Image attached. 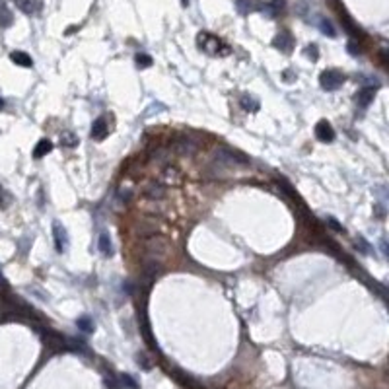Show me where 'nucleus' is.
Here are the masks:
<instances>
[{
  "instance_id": "obj_21",
  "label": "nucleus",
  "mask_w": 389,
  "mask_h": 389,
  "mask_svg": "<svg viewBox=\"0 0 389 389\" xmlns=\"http://www.w3.org/2000/svg\"><path fill=\"white\" fill-rule=\"evenodd\" d=\"M136 65L140 68H148L152 65V58L148 55H144V53H138V55H136Z\"/></svg>"
},
{
  "instance_id": "obj_25",
  "label": "nucleus",
  "mask_w": 389,
  "mask_h": 389,
  "mask_svg": "<svg viewBox=\"0 0 389 389\" xmlns=\"http://www.w3.org/2000/svg\"><path fill=\"white\" fill-rule=\"evenodd\" d=\"M356 245H358V247L364 251V255H370V253H372V247H370V245L364 242V237H360V235H358V240H356Z\"/></svg>"
},
{
  "instance_id": "obj_10",
  "label": "nucleus",
  "mask_w": 389,
  "mask_h": 389,
  "mask_svg": "<svg viewBox=\"0 0 389 389\" xmlns=\"http://www.w3.org/2000/svg\"><path fill=\"white\" fill-rule=\"evenodd\" d=\"M14 4L18 10H22L23 14H29V16L39 10V0H14Z\"/></svg>"
},
{
  "instance_id": "obj_27",
  "label": "nucleus",
  "mask_w": 389,
  "mask_h": 389,
  "mask_svg": "<svg viewBox=\"0 0 389 389\" xmlns=\"http://www.w3.org/2000/svg\"><path fill=\"white\" fill-rule=\"evenodd\" d=\"M8 200H10V197H8V193H6V191L0 187V206H2V208H6Z\"/></svg>"
},
{
  "instance_id": "obj_29",
  "label": "nucleus",
  "mask_w": 389,
  "mask_h": 389,
  "mask_svg": "<svg viewBox=\"0 0 389 389\" xmlns=\"http://www.w3.org/2000/svg\"><path fill=\"white\" fill-rule=\"evenodd\" d=\"M119 197H121V200H125V202H129V200L133 199V195H131V191H125V193H121Z\"/></svg>"
},
{
  "instance_id": "obj_6",
  "label": "nucleus",
  "mask_w": 389,
  "mask_h": 389,
  "mask_svg": "<svg viewBox=\"0 0 389 389\" xmlns=\"http://www.w3.org/2000/svg\"><path fill=\"white\" fill-rule=\"evenodd\" d=\"M166 187L162 183H150L148 187L144 189V197L152 202H160V200L166 199Z\"/></svg>"
},
{
  "instance_id": "obj_17",
  "label": "nucleus",
  "mask_w": 389,
  "mask_h": 389,
  "mask_svg": "<svg viewBox=\"0 0 389 389\" xmlns=\"http://www.w3.org/2000/svg\"><path fill=\"white\" fill-rule=\"evenodd\" d=\"M242 107H244L245 111L253 113L259 109V101H257L253 96H244V98H242Z\"/></svg>"
},
{
  "instance_id": "obj_11",
  "label": "nucleus",
  "mask_w": 389,
  "mask_h": 389,
  "mask_svg": "<svg viewBox=\"0 0 389 389\" xmlns=\"http://www.w3.org/2000/svg\"><path fill=\"white\" fill-rule=\"evenodd\" d=\"M14 23V14L4 0H0V27H10Z\"/></svg>"
},
{
  "instance_id": "obj_15",
  "label": "nucleus",
  "mask_w": 389,
  "mask_h": 389,
  "mask_svg": "<svg viewBox=\"0 0 389 389\" xmlns=\"http://www.w3.org/2000/svg\"><path fill=\"white\" fill-rule=\"evenodd\" d=\"M76 327L80 329V331H84V333H94V329H96V325H94V321H92V317H89V315H82V317H78Z\"/></svg>"
},
{
  "instance_id": "obj_26",
  "label": "nucleus",
  "mask_w": 389,
  "mask_h": 389,
  "mask_svg": "<svg viewBox=\"0 0 389 389\" xmlns=\"http://www.w3.org/2000/svg\"><path fill=\"white\" fill-rule=\"evenodd\" d=\"M306 55L310 56L311 61H317V56H319V53H317V45H308V49H306Z\"/></svg>"
},
{
  "instance_id": "obj_24",
  "label": "nucleus",
  "mask_w": 389,
  "mask_h": 389,
  "mask_svg": "<svg viewBox=\"0 0 389 389\" xmlns=\"http://www.w3.org/2000/svg\"><path fill=\"white\" fill-rule=\"evenodd\" d=\"M136 362H138V366L142 368V370H150V368H152V364H150V360L146 358V354L136 356Z\"/></svg>"
},
{
  "instance_id": "obj_13",
  "label": "nucleus",
  "mask_w": 389,
  "mask_h": 389,
  "mask_svg": "<svg viewBox=\"0 0 389 389\" xmlns=\"http://www.w3.org/2000/svg\"><path fill=\"white\" fill-rule=\"evenodd\" d=\"M98 247H100V251L105 257L113 255V244H111V240H109V235H107V233H101L100 235V240H98Z\"/></svg>"
},
{
  "instance_id": "obj_19",
  "label": "nucleus",
  "mask_w": 389,
  "mask_h": 389,
  "mask_svg": "<svg viewBox=\"0 0 389 389\" xmlns=\"http://www.w3.org/2000/svg\"><path fill=\"white\" fill-rule=\"evenodd\" d=\"M119 379H121V385L125 389H140V387H138V383L134 381L133 376H129V374H123Z\"/></svg>"
},
{
  "instance_id": "obj_28",
  "label": "nucleus",
  "mask_w": 389,
  "mask_h": 389,
  "mask_svg": "<svg viewBox=\"0 0 389 389\" xmlns=\"http://www.w3.org/2000/svg\"><path fill=\"white\" fill-rule=\"evenodd\" d=\"M348 53L356 56V55H360V49H358L354 43H348Z\"/></svg>"
},
{
  "instance_id": "obj_22",
  "label": "nucleus",
  "mask_w": 389,
  "mask_h": 389,
  "mask_svg": "<svg viewBox=\"0 0 389 389\" xmlns=\"http://www.w3.org/2000/svg\"><path fill=\"white\" fill-rule=\"evenodd\" d=\"M251 2H253V0H235V6H237V10L242 12V14H247V12L253 8Z\"/></svg>"
},
{
  "instance_id": "obj_14",
  "label": "nucleus",
  "mask_w": 389,
  "mask_h": 389,
  "mask_svg": "<svg viewBox=\"0 0 389 389\" xmlns=\"http://www.w3.org/2000/svg\"><path fill=\"white\" fill-rule=\"evenodd\" d=\"M173 148H175V152H179V154H189V156H193L195 152H197V146L193 144L191 140H179L177 144H173Z\"/></svg>"
},
{
  "instance_id": "obj_12",
  "label": "nucleus",
  "mask_w": 389,
  "mask_h": 389,
  "mask_svg": "<svg viewBox=\"0 0 389 389\" xmlns=\"http://www.w3.org/2000/svg\"><path fill=\"white\" fill-rule=\"evenodd\" d=\"M10 58L18 65V67H23V68H32L34 67V61H32V56L27 55V53H23V51H14L10 55Z\"/></svg>"
},
{
  "instance_id": "obj_8",
  "label": "nucleus",
  "mask_w": 389,
  "mask_h": 389,
  "mask_svg": "<svg viewBox=\"0 0 389 389\" xmlns=\"http://www.w3.org/2000/svg\"><path fill=\"white\" fill-rule=\"evenodd\" d=\"M273 45L277 47L278 51H282V53H290L292 47H294V39H292V35H290L288 32H280V34L273 39Z\"/></svg>"
},
{
  "instance_id": "obj_9",
  "label": "nucleus",
  "mask_w": 389,
  "mask_h": 389,
  "mask_svg": "<svg viewBox=\"0 0 389 389\" xmlns=\"http://www.w3.org/2000/svg\"><path fill=\"white\" fill-rule=\"evenodd\" d=\"M374 96H376V88H362L356 94V103L360 107H368L374 100Z\"/></svg>"
},
{
  "instance_id": "obj_7",
  "label": "nucleus",
  "mask_w": 389,
  "mask_h": 389,
  "mask_svg": "<svg viewBox=\"0 0 389 389\" xmlns=\"http://www.w3.org/2000/svg\"><path fill=\"white\" fill-rule=\"evenodd\" d=\"M107 134H109V125H107V119H105V117L96 119L94 125H92V138H94V140H103Z\"/></svg>"
},
{
  "instance_id": "obj_23",
  "label": "nucleus",
  "mask_w": 389,
  "mask_h": 389,
  "mask_svg": "<svg viewBox=\"0 0 389 389\" xmlns=\"http://www.w3.org/2000/svg\"><path fill=\"white\" fill-rule=\"evenodd\" d=\"M325 222H327V226H331L335 232H339V233H345L346 232L345 228H343L341 224L337 222V218H333V216H327V220H325Z\"/></svg>"
},
{
  "instance_id": "obj_2",
  "label": "nucleus",
  "mask_w": 389,
  "mask_h": 389,
  "mask_svg": "<svg viewBox=\"0 0 389 389\" xmlns=\"http://www.w3.org/2000/svg\"><path fill=\"white\" fill-rule=\"evenodd\" d=\"M319 82H321V88L327 89V92H335V89H339L343 86V82H345V74L343 72H339V70H325L319 78Z\"/></svg>"
},
{
  "instance_id": "obj_1",
  "label": "nucleus",
  "mask_w": 389,
  "mask_h": 389,
  "mask_svg": "<svg viewBox=\"0 0 389 389\" xmlns=\"http://www.w3.org/2000/svg\"><path fill=\"white\" fill-rule=\"evenodd\" d=\"M144 251L150 259H162L169 251V244L164 235H148L144 240Z\"/></svg>"
},
{
  "instance_id": "obj_16",
  "label": "nucleus",
  "mask_w": 389,
  "mask_h": 389,
  "mask_svg": "<svg viewBox=\"0 0 389 389\" xmlns=\"http://www.w3.org/2000/svg\"><path fill=\"white\" fill-rule=\"evenodd\" d=\"M51 150H53V144H51V140L43 138V140H39V144L35 146L34 156H35V158H43V156H47L49 152H51Z\"/></svg>"
},
{
  "instance_id": "obj_3",
  "label": "nucleus",
  "mask_w": 389,
  "mask_h": 389,
  "mask_svg": "<svg viewBox=\"0 0 389 389\" xmlns=\"http://www.w3.org/2000/svg\"><path fill=\"white\" fill-rule=\"evenodd\" d=\"M197 43H199V47L204 53H211V55H218V53H220V47L226 49V45H224L218 37H214V35L211 34H199Z\"/></svg>"
},
{
  "instance_id": "obj_5",
  "label": "nucleus",
  "mask_w": 389,
  "mask_h": 389,
  "mask_svg": "<svg viewBox=\"0 0 389 389\" xmlns=\"http://www.w3.org/2000/svg\"><path fill=\"white\" fill-rule=\"evenodd\" d=\"M315 136H317V140H321V142H333L335 131H333V127H331V123H327V121L317 123V125H315Z\"/></svg>"
},
{
  "instance_id": "obj_4",
  "label": "nucleus",
  "mask_w": 389,
  "mask_h": 389,
  "mask_svg": "<svg viewBox=\"0 0 389 389\" xmlns=\"http://www.w3.org/2000/svg\"><path fill=\"white\" fill-rule=\"evenodd\" d=\"M53 237H55V247L58 253H65L68 249V233L61 222H53Z\"/></svg>"
},
{
  "instance_id": "obj_20",
  "label": "nucleus",
  "mask_w": 389,
  "mask_h": 389,
  "mask_svg": "<svg viewBox=\"0 0 389 389\" xmlns=\"http://www.w3.org/2000/svg\"><path fill=\"white\" fill-rule=\"evenodd\" d=\"M61 142H63L65 146H68V148H72V146L78 144V138L72 133H65L63 136H61Z\"/></svg>"
},
{
  "instance_id": "obj_30",
  "label": "nucleus",
  "mask_w": 389,
  "mask_h": 389,
  "mask_svg": "<svg viewBox=\"0 0 389 389\" xmlns=\"http://www.w3.org/2000/svg\"><path fill=\"white\" fill-rule=\"evenodd\" d=\"M2 105H4V101H2V100H0V107H2Z\"/></svg>"
},
{
  "instance_id": "obj_18",
  "label": "nucleus",
  "mask_w": 389,
  "mask_h": 389,
  "mask_svg": "<svg viewBox=\"0 0 389 389\" xmlns=\"http://www.w3.org/2000/svg\"><path fill=\"white\" fill-rule=\"evenodd\" d=\"M319 29H321V34L327 35V37H337V32H335L333 23L329 22L327 18H321V20H319Z\"/></svg>"
}]
</instances>
